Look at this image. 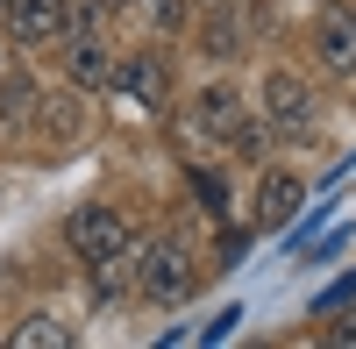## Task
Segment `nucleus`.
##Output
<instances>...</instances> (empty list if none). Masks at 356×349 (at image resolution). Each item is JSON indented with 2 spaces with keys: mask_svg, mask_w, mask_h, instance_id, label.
Segmentation results:
<instances>
[{
  "mask_svg": "<svg viewBox=\"0 0 356 349\" xmlns=\"http://www.w3.org/2000/svg\"><path fill=\"white\" fill-rule=\"evenodd\" d=\"M107 8H114V0H107Z\"/></svg>",
  "mask_w": 356,
  "mask_h": 349,
  "instance_id": "nucleus-14",
  "label": "nucleus"
},
{
  "mask_svg": "<svg viewBox=\"0 0 356 349\" xmlns=\"http://www.w3.org/2000/svg\"><path fill=\"white\" fill-rule=\"evenodd\" d=\"M8 29H15L22 43L72 36V8H65V0H8Z\"/></svg>",
  "mask_w": 356,
  "mask_h": 349,
  "instance_id": "nucleus-3",
  "label": "nucleus"
},
{
  "mask_svg": "<svg viewBox=\"0 0 356 349\" xmlns=\"http://www.w3.org/2000/svg\"><path fill=\"white\" fill-rule=\"evenodd\" d=\"M314 43H321V65L328 72H356V15H328Z\"/></svg>",
  "mask_w": 356,
  "mask_h": 349,
  "instance_id": "nucleus-8",
  "label": "nucleus"
},
{
  "mask_svg": "<svg viewBox=\"0 0 356 349\" xmlns=\"http://www.w3.org/2000/svg\"><path fill=\"white\" fill-rule=\"evenodd\" d=\"M143 15H150V29H171L186 8H178V0H143Z\"/></svg>",
  "mask_w": 356,
  "mask_h": 349,
  "instance_id": "nucleus-11",
  "label": "nucleus"
},
{
  "mask_svg": "<svg viewBox=\"0 0 356 349\" xmlns=\"http://www.w3.org/2000/svg\"><path fill=\"white\" fill-rule=\"evenodd\" d=\"M200 122H207V129H235V122H243L235 86H207V93H200Z\"/></svg>",
  "mask_w": 356,
  "mask_h": 349,
  "instance_id": "nucleus-9",
  "label": "nucleus"
},
{
  "mask_svg": "<svg viewBox=\"0 0 356 349\" xmlns=\"http://www.w3.org/2000/svg\"><path fill=\"white\" fill-rule=\"evenodd\" d=\"M65 243L86 257V264H107V257L129 250V221L114 214V207H79V214L65 221Z\"/></svg>",
  "mask_w": 356,
  "mask_h": 349,
  "instance_id": "nucleus-2",
  "label": "nucleus"
},
{
  "mask_svg": "<svg viewBox=\"0 0 356 349\" xmlns=\"http://www.w3.org/2000/svg\"><path fill=\"white\" fill-rule=\"evenodd\" d=\"M335 342H349V349H356V314H349V321H335Z\"/></svg>",
  "mask_w": 356,
  "mask_h": 349,
  "instance_id": "nucleus-12",
  "label": "nucleus"
},
{
  "mask_svg": "<svg viewBox=\"0 0 356 349\" xmlns=\"http://www.w3.org/2000/svg\"><path fill=\"white\" fill-rule=\"evenodd\" d=\"M0 8H8V0H0Z\"/></svg>",
  "mask_w": 356,
  "mask_h": 349,
  "instance_id": "nucleus-13",
  "label": "nucleus"
},
{
  "mask_svg": "<svg viewBox=\"0 0 356 349\" xmlns=\"http://www.w3.org/2000/svg\"><path fill=\"white\" fill-rule=\"evenodd\" d=\"M114 79H122L143 107H164V93H171V72H164L157 50H143V57H129V65H114Z\"/></svg>",
  "mask_w": 356,
  "mask_h": 349,
  "instance_id": "nucleus-5",
  "label": "nucleus"
},
{
  "mask_svg": "<svg viewBox=\"0 0 356 349\" xmlns=\"http://www.w3.org/2000/svg\"><path fill=\"white\" fill-rule=\"evenodd\" d=\"M264 114H271L278 129H307L314 122V93L292 72H271V79H264Z\"/></svg>",
  "mask_w": 356,
  "mask_h": 349,
  "instance_id": "nucleus-4",
  "label": "nucleus"
},
{
  "mask_svg": "<svg viewBox=\"0 0 356 349\" xmlns=\"http://www.w3.org/2000/svg\"><path fill=\"white\" fill-rule=\"evenodd\" d=\"M300 200H307V186L292 179V171H271L264 193H257V221H264V228H285L292 214H300Z\"/></svg>",
  "mask_w": 356,
  "mask_h": 349,
  "instance_id": "nucleus-6",
  "label": "nucleus"
},
{
  "mask_svg": "<svg viewBox=\"0 0 356 349\" xmlns=\"http://www.w3.org/2000/svg\"><path fill=\"white\" fill-rule=\"evenodd\" d=\"M65 72H72V86H86V93H100V86L114 79V57H107V43L79 36V43H72V57H65Z\"/></svg>",
  "mask_w": 356,
  "mask_h": 349,
  "instance_id": "nucleus-7",
  "label": "nucleus"
},
{
  "mask_svg": "<svg viewBox=\"0 0 356 349\" xmlns=\"http://www.w3.org/2000/svg\"><path fill=\"white\" fill-rule=\"evenodd\" d=\"M43 342H50V349H57V342H72V328H57L50 314H29V321L15 328V349H43Z\"/></svg>",
  "mask_w": 356,
  "mask_h": 349,
  "instance_id": "nucleus-10",
  "label": "nucleus"
},
{
  "mask_svg": "<svg viewBox=\"0 0 356 349\" xmlns=\"http://www.w3.org/2000/svg\"><path fill=\"white\" fill-rule=\"evenodd\" d=\"M136 285H143V300H150V307H178V300H193L200 271H193L186 243H150V250H143V271H136Z\"/></svg>",
  "mask_w": 356,
  "mask_h": 349,
  "instance_id": "nucleus-1",
  "label": "nucleus"
}]
</instances>
